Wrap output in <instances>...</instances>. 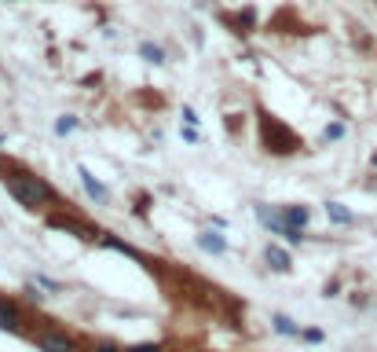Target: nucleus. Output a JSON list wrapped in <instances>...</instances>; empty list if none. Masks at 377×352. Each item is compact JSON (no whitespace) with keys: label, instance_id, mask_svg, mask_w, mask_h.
Here are the masks:
<instances>
[{"label":"nucleus","instance_id":"f3484780","mask_svg":"<svg viewBox=\"0 0 377 352\" xmlns=\"http://www.w3.org/2000/svg\"><path fill=\"white\" fill-rule=\"evenodd\" d=\"M304 341H311V345H319V341H322V330H304Z\"/></svg>","mask_w":377,"mask_h":352},{"label":"nucleus","instance_id":"0eeeda50","mask_svg":"<svg viewBox=\"0 0 377 352\" xmlns=\"http://www.w3.org/2000/svg\"><path fill=\"white\" fill-rule=\"evenodd\" d=\"M264 257H268V264H271L275 271H289V268H293V264H289V253H286L282 246H275V243L268 246V253H264Z\"/></svg>","mask_w":377,"mask_h":352},{"label":"nucleus","instance_id":"9b49d317","mask_svg":"<svg viewBox=\"0 0 377 352\" xmlns=\"http://www.w3.org/2000/svg\"><path fill=\"white\" fill-rule=\"evenodd\" d=\"M326 213H330V220H334V224H344V228H348V224L355 220V217H352L348 210H344L341 202H326Z\"/></svg>","mask_w":377,"mask_h":352},{"label":"nucleus","instance_id":"2eb2a0df","mask_svg":"<svg viewBox=\"0 0 377 352\" xmlns=\"http://www.w3.org/2000/svg\"><path fill=\"white\" fill-rule=\"evenodd\" d=\"M344 136V125H326V140H341Z\"/></svg>","mask_w":377,"mask_h":352},{"label":"nucleus","instance_id":"ddd939ff","mask_svg":"<svg viewBox=\"0 0 377 352\" xmlns=\"http://www.w3.org/2000/svg\"><path fill=\"white\" fill-rule=\"evenodd\" d=\"M275 330L278 334H297V323H293L289 316H275Z\"/></svg>","mask_w":377,"mask_h":352},{"label":"nucleus","instance_id":"7ed1b4c3","mask_svg":"<svg viewBox=\"0 0 377 352\" xmlns=\"http://www.w3.org/2000/svg\"><path fill=\"white\" fill-rule=\"evenodd\" d=\"M256 217H260V224L271 231V235H282L289 246H297V243H304V228H293V224L282 217V213H275V210H268V205H256Z\"/></svg>","mask_w":377,"mask_h":352},{"label":"nucleus","instance_id":"a211bd4d","mask_svg":"<svg viewBox=\"0 0 377 352\" xmlns=\"http://www.w3.org/2000/svg\"><path fill=\"white\" fill-rule=\"evenodd\" d=\"M92 352H125V348H118V345H110V341H100Z\"/></svg>","mask_w":377,"mask_h":352},{"label":"nucleus","instance_id":"4468645a","mask_svg":"<svg viewBox=\"0 0 377 352\" xmlns=\"http://www.w3.org/2000/svg\"><path fill=\"white\" fill-rule=\"evenodd\" d=\"M74 129H77V118H59V121H55V133H59V136H67V133H74Z\"/></svg>","mask_w":377,"mask_h":352},{"label":"nucleus","instance_id":"39448f33","mask_svg":"<svg viewBox=\"0 0 377 352\" xmlns=\"http://www.w3.org/2000/svg\"><path fill=\"white\" fill-rule=\"evenodd\" d=\"M77 176H81V184H85L88 198H95V202H107V198H110L107 184H103V180H95V176H92V169H85V165H81V169H77Z\"/></svg>","mask_w":377,"mask_h":352},{"label":"nucleus","instance_id":"6ab92c4d","mask_svg":"<svg viewBox=\"0 0 377 352\" xmlns=\"http://www.w3.org/2000/svg\"><path fill=\"white\" fill-rule=\"evenodd\" d=\"M184 121H187V125H198V114H194L191 107H184Z\"/></svg>","mask_w":377,"mask_h":352},{"label":"nucleus","instance_id":"1a4fd4ad","mask_svg":"<svg viewBox=\"0 0 377 352\" xmlns=\"http://www.w3.org/2000/svg\"><path fill=\"white\" fill-rule=\"evenodd\" d=\"M282 217L293 224V228H304V224L311 220V210H308V205H289V210H286Z\"/></svg>","mask_w":377,"mask_h":352},{"label":"nucleus","instance_id":"f8f14e48","mask_svg":"<svg viewBox=\"0 0 377 352\" xmlns=\"http://www.w3.org/2000/svg\"><path fill=\"white\" fill-rule=\"evenodd\" d=\"M100 243H103V246H110V250H118V253H125V257H136V261H143V257H139V253H136L132 246H128V243H121V238H114V235H103Z\"/></svg>","mask_w":377,"mask_h":352},{"label":"nucleus","instance_id":"9d476101","mask_svg":"<svg viewBox=\"0 0 377 352\" xmlns=\"http://www.w3.org/2000/svg\"><path fill=\"white\" fill-rule=\"evenodd\" d=\"M139 55H143L146 62H165V48L154 44V41H143V44H139Z\"/></svg>","mask_w":377,"mask_h":352},{"label":"nucleus","instance_id":"dca6fc26","mask_svg":"<svg viewBox=\"0 0 377 352\" xmlns=\"http://www.w3.org/2000/svg\"><path fill=\"white\" fill-rule=\"evenodd\" d=\"M125 352H165L161 345H132V348H125Z\"/></svg>","mask_w":377,"mask_h":352},{"label":"nucleus","instance_id":"aec40b11","mask_svg":"<svg viewBox=\"0 0 377 352\" xmlns=\"http://www.w3.org/2000/svg\"><path fill=\"white\" fill-rule=\"evenodd\" d=\"M373 169H377V154H373Z\"/></svg>","mask_w":377,"mask_h":352},{"label":"nucleus","instance_id":"f257e3e1","mask_svg":"<svg viewBox=\"0 0 377 352\" xmlns=\"http://www.w3.org/2000/svg\"><path fill=\"white\" fill-rule=\"evenodd\" d=\"M0 184L8 187V195L26 205V210H48V205H55V187L44 180V176L29 172L26 165L11 162V158H0Z\"/></svg>","mask_w":377,"mask_h":352},{"label":"nucleus","instance_id":"20e7f679","mask_svg":"<svg viewBox=\"0 0 377 352\" xmlns=\"http://www.w3.org/2000/svg\"><path fill=\"white\" fill-rule=\"evenodd\" d=\"M29 338H34V345L41 352H77V341L67 330H55V327H41V330L29 334Z\"/></svg>","mask_w":377,"mask_h":352},{"label":"nucleus","instance_id":"6e6552de","mask_svg":"<svg viewBox=\"0 0 377 352\" xmlns=\"http://www.w3.org/2000/svg\"><path fill=\"white\" fill-rule=\"evenodd\" d=\"M198 246H202L205 253H224V250H227L224 235H217V231H202V235H198Z\"/></svg>","mask_w":377,"mask_h":352},{"label":"nucleus","instance_id":"f03ea898","mask_svg":"<svg viewBox=\"0 0 377 352\" xmlns=\"http://www.w3.org/2000/svg\"><path fill=\"white\" fill-rule=\"evenodd\" d=\"M260 140H264V151H271V154H293V151H301V136L293 133L286 121H278L271 114H260Z\"/></svg>","mask_w":377,"mask_h":352},{"label":"nucleus","instance_id":"423d86ee","mask_svg":"<svg viewBox=\"0 0 377 352\" xmlns=\"http://www.w3.org/2000/svg\"><path fill=\"white\" fill-rule=\"evenodd\" d=\"M0 330H22V316H19V309L11 305V301H4L0 297Z\"/></svg>","mask_w":377,"mask_h":352}]
</instances>
